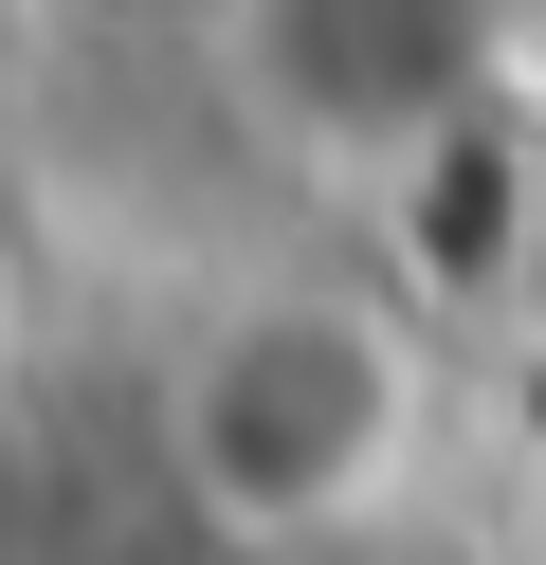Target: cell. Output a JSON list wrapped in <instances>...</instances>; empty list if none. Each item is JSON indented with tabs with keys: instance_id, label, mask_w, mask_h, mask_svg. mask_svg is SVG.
<instances>
[{
	"instance_id": "cell-3",
	"label": "cell",
	"mask_w": 546,
	"mask_h": 565,
	"mask_svg": "<svg viewBox=\"0 0 546 565\" xmlns=\"http://www.w3.org/2000/svg\"><path fill=\"white\" fill-rule=\"evenodd\" d=\"M0 310H19V274H0Z\"/></svg>"
},
{
	"instance_id": "cell-2",
	"label": "cell",
	"mask_w": 546,
	"mask_h": 565,
	"mask_svg": "<svg viewBox=\"0 0 546 565\" xmlns=\"http://www.w3.org/2000/svg\"><path fill=\"white\" fill-rule=\"evenodd\" d=\"M492 38H510V0H237L218 74L274 147L400 201L492 128Z\"/></svg>"
},
{
	"instance_id": "cell-1",
	"label": "cell",
	"mask_w": 546,
	"mask_h": 565,
	"mask_svg": "<svg viewBox=\"0 0 546 565\" xmlns=\"http://www.w3.org/2000/svg\"><path fill=\"white\" fill-rule=\"evenodd\" d=\"M419 438H437V347L346 256L201 292L146 365V475L218 565H328L346 529L400 511Z\"/></svg>"
}]
</instances>
